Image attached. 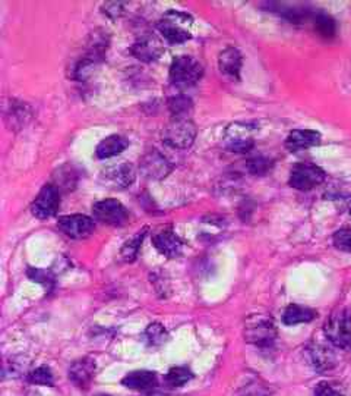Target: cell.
<instances>
[{"mask_svg":"<svg viewBox=\"0 0 351 396\" xmlns=\"http://www.w3.org/2000/svg\"><path fill=\"white\" fill-rule=\"evenodd\" d=\"M193 19L190 15L179 12V11H168L158 21V31L170 44H182L192 39L190 25Z\"/></svg>","mask_w":351,"mask_h":396,"instance_id":"1","label":"cell"},{"mask_svg":"<svg viewBox=\"0 0 351 396\" xmlns=\"http://www.w3.org/2000/svg\"><path fill=\"white\" fill-rule=\"evenodd\" d=\"M203 75V66L202 64L195 59L193 56H179L171 62L170 66V82L178 89H189L193 87L195 84L199 82V79Z\"/></svg>","mask_w":351,"mask_h":396,"instance_id":"2","label":"cell"},{"mask_svg":"<svg viewBox=\"0 0 351 396\" xmlns=\"http://www.w3.org/2000/svg\"><path fill=\"white\" fill-rule=\"evenodd\" d=\"M196 127L189 118H173V121L163 131L164 144L176 149L186 150L189 149L196 138Z\"/></svg>","mask_w":351,"mask_h":396,"instance_id":"3","label":"cell"},{"mask_svg":"<svg viewBox=\"0 0 351 396\" xmlns=\"http://www.w3.org/2000/svg\"><path fill=\"white\" fill-rule=\"evenodd\" d=\"M324 330L335 347L351 351V311L345 308L334 311L327 320Z\"/></svg>","mask_w":351,"mask_h":396,"instance_id":"4","label":"cell"},{"mask_svg":"<svg viewBox=\"0 0 351 396\" xmlns=\"http://www.w3.org/2000/svg\"><path fill=\"white\" fill-rule=\"evenodd\" d=\"M245 336L249 344L256 347H271L277 337V329L271 317L263 315L250 316L245 326Z\"/></svg>","mask_w":351,"mask_h":396,"instance_id":"5","label":"cell"},{"mask_svg":"<svg viewBox=\"0 0 351 396\" xmlns=\"http://www.w3.org/2000/svg\"><path fill=\"white\" fill-rule=\"evenodd\" d=\"M258 128L250 124H231L224 132V144L228 152L233 153H248L253 149L255 139L253 134Z\"/></svg>","mask_w":351,"mask_h":396,"instance_id":"6","label":"cell"},{"mask_svg":"<svg viewBox=\"0 0 351 396\" xmlns=\"http://www.w3.org/2000/svg\"><path fill=\"white\" fill-rule=\"evenodd\" d=\"M327 175L313 163H299L291 169L288 184L299 191H310L325 181Z\"/></svg>","mask_w":351,"mask_h":396,"instance_id":"7","label":"cell"},{"mask_svg":"<svg viewBox=\"0 0 351 396\" xmlns=\"http://www.w3.org/2000/svg\"><path fill=\"white\" fill-rule=\"evenodd\" d=\"M93 216L100 223L110 226H123L129 219L126 207L121 202L113 200V198L96 203L93 206Z\"/></svg>","mask_w":351,"mask_h":396,"instance_id":"8","label":"cell"},{"mask_svg":"<svg viewBox=\"0 0 351 396\" xmlns=\"http://www.w3.org/2000/svg\"><path fill=\"white\" fill-rule=\"evenodd\" d=\"M61 207V191H58L54 185H46L41 188L36 200L31 204V213L40 219L46 220L58 212Z\"/></svg>","mask_w":351,"mask_h":396,"instance_id":"9","label":"cell"},{"mask_svg":"<svg viewBox=\"0 0 351 396\" xmlns=\"http://www.w3.org/2000/svg\"><path fill=\"white\" fill-rule=\"evenodd\" d=\"M171 163L157 149L146 152L139 160V171L148 179H164L171 172Z\"/></svg>","mask_w":351,"mask_h":396,"instance_id":"10","label":"cell"},{"mask_svg":"<svg viewBox=\"0 0 351 396\" xmlns=\"http://www.w3.org/2000/svg\"><path fill=\"white\" fill-rule=\"evenodd\" d=\"M57 228L72 239H83L94 232L96 223L85 214H71L58 219Z\"/></svg>","mask_w":351,"mask_h":396,"instance_id":"11","label":"cell"},{"mask_svg":"<svg viewBox=\"0 0 351 396\" xmlns=\"http://www.w3.org/2000/svg\"><path fill=\"white\" fill-rule=\"evenodd\" d=\"M135 169L129 163H121L104 169L101 172V181L106 187L113 189H125L135 182Z\"/></svg>","mask_w":351,"mask_h":396,"instance_id":"12","label":"cell"},{"mask_svg":"<svg viewBox=\"0 0 351 396\" xmlns=\"http://www.w3.org/2000/svg\"><path fill=\"white\" fill-rule=\"evenodd\" d=\"M163 51H164V47H163L161 41L154 36L141 37L131 47V53L135 56L136 59H139L142 62H154V61L160 59Z\"/></svg>","mask_w":351,"mask_h":396,"instance_id":"13","label":"cell"},{"mask_svg":"<svg viewBox=\"0 0 351 396\" xmlns=\"http://www.w3.org/2000/svg\"><path fill=\"white\" fill-rule=\"evenodd\" d=\"M153 244L161 254L171 259L179 257L183 249V242L178 235L174 234L171 228H164L157 231L153 237Z\"/></svg>","mask_w":351,"mask_h":396,"instance_id":"14","label":"cell"},{"mask_svg":"<svg viewBox=\"0 0 351 396\" xmlns=\"http://www.w3.org/2000/svg\"><path fill=\"white\" fill-rule=\"evenodd\" d=\"M243 65L242 53L236 47H227L218 56V68L223 75L233 81L240 79V71Z\"/></svg>","mask_w":351,"mask_h":396,"instance_id":"15","label":"cell"},{"mask_svg":"<svg viewBox=\"0 0 351 396\" xmlns=\"http://www.w3.org/2000/svg\"><path fill=\"white\" fill-rule=\"evenodd\" d=\"M320 143V134L312 129H295L291 131L285 139V147L291 153L307 150Z\"/></svg>","mask_w":351,"mask_h":396,"instance_id":"16","label":"cell"},{"mask_svg":"<svg viewBox=\"0 0 351 396\" xmlns=\"http://www.w3.org/2000/svg\"><path fill=\"white\" fill-rule=\"evenodd\" d=\"M96 373V362L90 358L78 360L69 369V379L79 387H86Z\"/></svg>","mask_w":351,"mask_h":396,"instance_id":"17","label":"cell"},{"mask_svg":"<svg viewBox=\"0 0 351 396\" xmlns=\"http://www.w3.org/2000/svg\"><path fill=\"white\" fill-rule=\"evenodd\" d=\"M129 147V141L122 135H110L104 138L96 149V156L101 160L119 156Z\"/></svg>","mask_w":351,"mask_h":396,"instance_id":"18","label":"cell"},{"mask_svg":"<svg viewBox=\"0 0 351 396\" xmlns=\"http://www.w3.org/2000/svg\"><path fill=\"white\" fill-rule=\"evenodd\" d=\"M122 385L133 390H146L157 385V375L154 372H132L123 377Z\"/></svg>","mask_w":351,"mask_h":396,"instance_id":"19","label":"cell"},{"mask_svg":"<svg viewBox=\"0 0 351 396\" xmlns=\"http://www.w3.org/2000/svg\"><path fill=\"white\" fill-rule=\"evenodd\" d=\"M315 317H316V311H313L307 307L291 304L284 311L283 322L287 326H295V325H299V323H309Z\"/></svg>","mask_w":351,"mask_h":396,"instance_id":"20","label":"cell"},{"mask_svg":"<svg viewBox=\"0 0 351 396\" xmlns=\"http://www.w3.org/2000/svg\"><path fill=\"white\" fill-rule=\"evenodd\" d=\"M313 25L316 33L324 39L330 40V39H334L337 34V24L334 18H331L324 12H319L313 16Z\"/></svg>","mask_w":351,"mask_h":396,"instance_id":"21","label":"cell"},{"mask_svg":"<svg viewBox=\"0 0 351 396\" xmlns=\"http://www.w3.org/2000/svg\"><path fill=\"white\" fill-rule=\"evenodd\" d=\"M192 100L188 96L179 94L168 99V110L173 118H189V113L192 112Z\"/></svg>","mask_w":351,"mask_h":396,"instance_id":"22","label":"cell"},{"mask_svg":"<svg viewBox=\"0 0 351 396\" xmlns=\"http://www.w3.org/2000/svg\"><path fill=\"white\" fill-rule=\"evenodd\" d=\"M145 234H146V229L139 231L135 237H132L129 241L125 242V245L122 247V251H121V256L125 262H133L136 259L138 251L141 248V244L143 241Z\"/></svg>","mask_w":351,"mask_h":396,"instance_id":"23","label":"cell"},{"mask_svg":"<svg viewBox=\"0 0 351 396\" xmlns=\"http://www.w3.org/2000/svg\"><path fill=\"white\" fill-rule=\"evenodd\" d=\"M193 375L186 367H174L171 369L167 376H166V382L167 385H170L171 387H180L183 385H186L189 380H192Z\"/></svg>","mask_w":351,"mask_h":396,"instance_id":"24","label":"cell"},{"mask_svg":"<svg viewBox=\"0 0 351 396\" xmlns=\"http://www.w3.org/2000/svg\"><path fill=\"white\" fill-rule=\"evenodd\" d=\"M310 354H312V361L316 369H330L331 364L334 362L332 354L330 351H327V348H324V347L312 348Z\"/></svg>","mask_w":351,"mask_h":396,"instance_id":"25","label":"cell"},{"mask_svg":"<svg viewBox=\"0 0 351 396\" xmlns=\"http://www.w3.org/2000/svg\"><path fill=\"white\" fill-rule=\"evenodd\" d=\"M145 336L150 341V344H153V345H161L167 341V337H168L164 326H161L160 323H151L148 327H146Z\"/></svg>","mask_w":351,"mask_h":396,"instance_id":"26","label":"cell"},{"mask_svg":"<svg viewBox=\"0 0 351 396\" xmlns=\"http://www.w3.org/2000/svg\"><path fill=\"white\" fill-rule=\"evenodd\" d=\"M271 166H273L271 160L263 157H253V159H249L246 163L248 171L252 175H265L271 171Z\"/></svg>","mask_w":351,"mask_h":396,"instance_id":"27","label":"cell"},{"mask_svg":"<svg viewBox=\"0 0 351 396\" xmlns=\"http://www.w3.org/2000/svg\"><path fill=\"white\" fill-rule=\"evenodd\" d=\"M29 382L34 385H41V386H53L54 380H53V375L50 372L49 367L41 365L39 369H36L34 372L29 373Z\"/></svg>","mask_w":351,"mask_h":396,"instance_id":"28","label":"cell"},{"mask_svg":"<svg viewBox=\"0 0 351 396\" xmlns=\"http://www.w3.org/2000/svg\"><path fill=\"white\" fill-rule=\"evenodd\" d=\"M334 245L340 251L351 254V228L340 229L334 234Z\"/></svg>","mask_w":351,"mask_h":396,"instance_id":"29","label":"cell"},{"mask_svg":"<svg viewBox=\"0 0 351 396\" xmlns=\"http://www.w3.org/2000/svg\"><path fill=\"white\" fill-rule=\"evenodd\" d=\"M315 396H344V395L330 383H319L315 389Z\"/></svg>","mask_w":351,"mask_h":396,"instance_id":"30","label":"cell"},{"mask_svg":"<svg viewBox=\"0 0 351 396\" xmlns=\"http://www.w3.org/2000/svg\"><path fill=\"white\" fill-rule=\"evenodd\" d=\"M110 6L113 8V9H106V14L107 15H110L111 18H119L121 16V14H122V4H110Z\"/></svg>","mask_w":351,"mask_h":396,"instance_id":"31","label":"cell"},{"mask_svg":"<svg viewBox=\"0 0 351 396\" xmlns=\"http://www.w3.org/2000/svg\"><path fill=\"white\" fill-rule=\"evenodd\" d=\"M348 207H350V213H351V203H350V206H348Z\"/></svg>","mask_w":351,"mask_h":396,"instance_id":"32","label":"cell"},{"mask_svg":"<svg viewBox=\"0 0 351 396\" xmlns=\"http://www.w3.org/2000/svg\"><path fill=\"white\" fill-rule=\"evenodd\" d=\"M101 396H108V395H101Z\"/></svg>","mask_w":351,"mask_h":396,"instance_id":"33","label":"cell"}]
</instances>
